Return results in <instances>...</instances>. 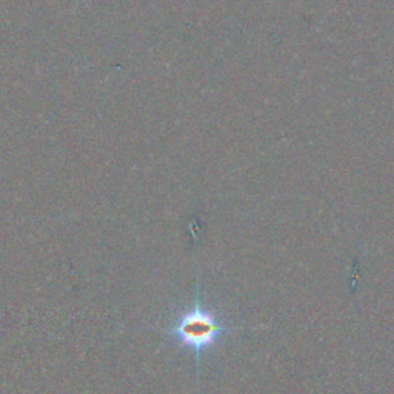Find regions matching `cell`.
Here are the masks:
<instances>
[{"label": "cell", "instance_id": "obj_1", "mask_svg": "<svg viewBox=\"0 0 394 394\" xmlns=\"http://www.w3.org/2000/svg\"><path fill=\"white\" fill-rule=\"evenodd\" d=\"M228 330L230 328L217 319L214 311L202 307L199 288H196L195 305L182 311L165 330V333L176 343L195 351L199 368L200 355L214 347Z\"/></svg>", "mask_w": 394, "mask_h": 394}]
</instances>
